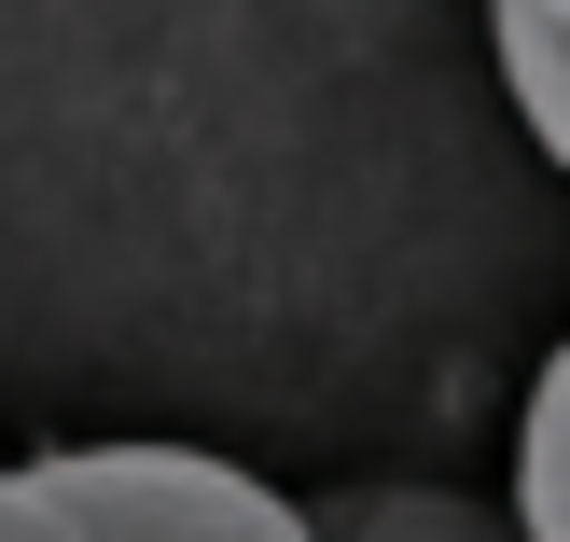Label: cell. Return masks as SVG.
<instances>
[{
  "mask_svg": "<svg viewBox=\"0 0 570 542\" xmlns=\"http://www.w3.org/2000/svg\"><path fill=\"white\" fill-rule=\"evenodd\" d=\"M56 542H321L306 501H278L265 473L209 460V445H56L28 460Z\"/></svg>",
  "mask_w": 570,
  "mask_h": 542,
  "instance_id": "1",
  "label": "cell"
},
{
  "mask_svg": "<svg viewBox=\"0 0 570 542\" xmlns=\"http://www.w3.org/2000/svg\"><path fill=\"white\" fill-rule=\"evenodd\" d=\"M306 529L321 542H515V515L473 487H334L306 501Z\"/></svg>",
  "mask_w": 570,
  "mask_h": 542,
  "instance_id": "2",
  "label": "cell"
},
{
  "mask_svg": "<svg viewBox=\"0 0 570 542\" xmlns=\"http://www.w3.org/2000/svg\"><path fill=\"white\" fill-rule=\"evenodd\" d=\"M515 542H570V334H557V362L529 376V417H515Z\"/></svg>",
  "mask_w": 570,
  "mask_h": 542,
  "instance_id": "3",
  "label": "cell"
},
{
  "mask_svg": "<svg viewBox=\"0 0 570 542\" xmlns=\"http://www.w3.org/2000/svg\"><path fill=\"white\" fill-rule=\"evenodd\" d=\"M488 42H501V83H515V111H529V139L570 167V28L543 14H515V0H488Z\"/></svg>",
  "mask_w": 570,
  "mask_h": 542,
  "instance_id": "4",
  "label": "cell"
},
{
  "mask_svg": "<svg viewBox=\"0 0 570 542\" xmlns=\"http://www.w3.org/2000/svg\"><path fill=\"white\" fill-rule=\"evenodd\" d=\"M0 542H56V515H42V487H28V473H0Z\"/></svg>",
  "mask_w": 570,
  "mask_h": 542,
  "instance_id": "5",
  "label": "cell"
},
{
  "mask_svg": "<svg viewBox=\"0 0 570 542\" xmlns=\"http://www.w3.org/2000/svg\"><path fill=\"white\" fill-rule=\"evenodd\" d=\"M515 14H543V28H570V0H515Z\"/></svg>",
  "mask_w": 570,
  "mask_h": 542,
  "instance_id": "6",
  "label": "cell"
}]
</instances>
